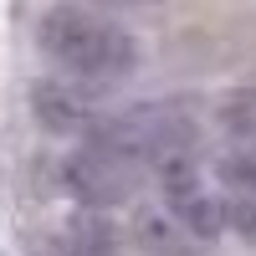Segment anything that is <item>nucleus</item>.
Listing matches in <instances>:
<instances>
[{
  "instance_id": "f257e3e1",
  "label": "nucleus",
  "mask_w": 256,
  "mask_h": 256,
  "mask_svg": "<svg viewBox=\"0 0 256 256\" xmlns=\"http://www.w3.org/2000/svg\"><path fill=\"white\" fill-rule=\"evenodd\" d=\"M41 52L56 72H67L77 88H113L138 67V41L113 16L88 6H52L36 26Z\"/></svg>"
},
{
  "instance_id": "f03ea898",
  "label": "nucleus",
  "mask_w": 256,
  "mask_h": 256,
  "mask_svg": "<svg viewBox=\"0 0 256 256\" xmlns=\"http://www.w3.org/2000/svg\"><path fill=\"white\" fill-rule=\"evenodd\" d=\"M154 180L164 190V210L195 241H216L226 230V210H220V195H216V180L205 174L200 154H174V159L154 164Z\"/></svg>"
},
{
  "instance_id": "7ed1b4c3",
  "label": "nucleus",
  "mask_w": 256,
  "mask_h": 256,
  "mask_svg": "<svg viewBox=\"0 0 256 256\" xmlns=\"http://www.w3.org/2000/svg\"><path fill=\"white\" fill-rule=\"evenodd\" d=\"M138 169L144 164H134L128 154L108 148L102 138H88L77 154H67V164H62V184L72 190V200L82 210H113V205H123L138 190Z\"/></svg>"
},
{
  "instance_id": "20e7f679",
  "label": "nucleus",
  "mask_w": 256,
  "mask_h": 256,
  "mask_svg": "<svg viewBox=\"0 0 256 256\" xmlns=\"http://www.w3.org/2000/svg\"><path fill=\"white\" fill-rule=\"evenodd\" d=\"M216 195L226 210V226L241 241H256V144L251 138H230V148L216 159Z\"/></svg>"
},
{
  "instance_id": "39448f33",
  "label": "nucleus",
  "mask_w": 256,
  "mask_h": 256,
  "mask_svg": "<svg viewBox=\"0 0 256 256\" xmlns=\"http://www.w3.org/2000/svg\"><path fill=\"white\" fill-rule=\"evenodd\" d=\"M31 113L46 134H62V138H92L98 123H102L92 98L77 82H36L31 88Z\"/></svg>"
},
{
  "instance_id": "423d86ee",
  "label": "nucleus",
  "mask_w": 256,
  "mask_h": 256,
  "mask_svg": "<svg viewBox=\"0 0 256 256\" xmlns=\"http://www.w3.org/2000/svg\"><path fill=\"white\" fill-rule=\"evenodd\" d=\"M52 256H118V230L102 210H82V216L67 220Z\"/></svg>"
},
{
  "instance_id": "0eeeda50",
  "label": "nucleus",
  "mask_w": 256,
  "mask_h": 256,
  "mask_svg": "<svg viewBox=\"0 0 256 256\" xmlns=\"http://www.w3.org/2000/svg\"><path fill=\"white\" fill-rule=\"evenodd\" d=\"M134 236H138V246H144V256H190V230L169 216V210H154V216H138V226H134Z\"/></svg>"
},
{
  "instance_id": "6e6552de",
  "label": "nucleus",
  "mask_w": 256,
  "mask_h": 256,
  "mask_svg": "<svg viewBox=\"0 0 256 256\" xmlns=\"http://www.w3.org/2000/svg\"><path fill=\"white\" fill-rule=\"evenodd\" d=\"M98 6H154V0H98Z\"/></svg>"
}]
</instances>
